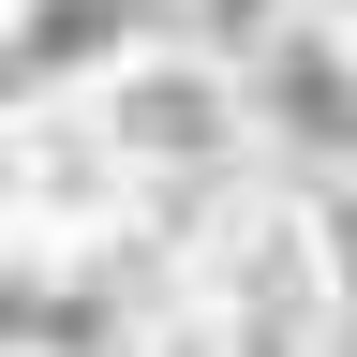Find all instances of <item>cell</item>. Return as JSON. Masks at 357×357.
Wrapping results in <instances>:
<instances>
[{"label": "cell", "mask_w": 357, "mask_h": 357, "mask_svg": "<svg viewBox=\"0 0 357 357\" xmlns=\"http://www.w3.org/2000/svg\"><path fill=\"white\" fill-rule=\"evenodd\" d=\"M89 105H105V134L134 149L149 194H194V178H253V164H268V134H253V75L223 60V45H194V30L134 45Z\"/></svg>", "instance_id": "6da1fadb"}, {"label": "cell", "mask_w": 357, "mask_h": 357, "mask_svg": "<svg viewBox=\"0 0 357 357\" xmlns=\"http://www.w3.org/2000/svg\"><path fill=\"white\" fill-rule=\"evenodd\" d=\"M134 208H149V178L134 149L105 134V105H0V223L15 238H134Z\"/></svg>", "instance_id": "7a4b0ae2"}, {"label": "cell", "mask_w": 357, "mask_h": 357, "mask_svg": "<svg viewBox=\"0 0 357 357\" xmlns=\"http://www.w3.org/2000/svg\"><path fill=\"white\" fill-rule=\"evenodd\" d=\"M238 75H253L268 164H357V15H342V0H298Z\"/></svg>", "instance_id": "3957f363"}, {"label": "cell", "mask_w": 357, "mask_h": 357, "mask_svg": "<svg viewBox=\"0 0 357 357\" xmlns=\"http://www.w3.org/2000/svg\"><path fill=\"white\" fill-rule=\"evenodd\" d=\"M164 30H178V0H15L0 15V105H89Z\"/></svg>", "instance_id": "277c9868"}, {"label": "cell", "mask_w": 357, "mask_h": 357, "mask_svg": "<svg viewBox=\"0 0 357 357\" xmlns=\"http://www.w3.org/2000/svg\"><path fill=\"white\" fill-rule=\"evenodd\" d=\"M298 223H312V283H328V328L357 342V164H298Z\"/></svg>", "instance_id": "5b68a950"}, {"label": "cell", "mask_w": 357, "mask_h": 357, "mask_svg": "<svg viewBox=\"0 0 357 357\" xmlns=\"http://www.w3.org/2000/svg\"><path fill=\"white\" fill-rule=\"evenodd\" d=\"M283 15H298V0H178V30H194V45H223V60H253Z\"/></svg>", "instance_id": "8992f818"}, {"label": "cell", "mask_w": 357, "mask_h": 357, "mask_svg": "<svg viewBox=\"0 0 357 357\" xmlns=\"http://www.w3.org/2000/svg\"><path fill=\"white\" fill-rule=\"evenodd\" d=\"M223 357H342V328H312V312H268V328H223Z\"/></svg>", "instance_id": "52a82bcc"}, {"label": "cell", "mask_w": 357, "mask_h": 357, "mask_svg": "<svg viewBox=\"0 0 357 357\" xmlns=\"http://www.w3.org/2000/svg\"><path fill=\"white\" fill-rule=\"evenodd\" d=\"M164 357H223V328H208V312H178V342H164Z\"/></svg>", "instance_id": "ba28073f"}, {"label": "cell", "mask_w": 357, "mask_h": 357, "mask_svg": "<svg viewBox=\"0 0 357 357\" xmlns=\"http://www.w3.org/2000/svg\"><path fill=\"white\" fill-rule=\"evenodd\" d=\"M0 15H15V0H0Z\"/></svg>", "instance_id": "9c48e42d"}, {"label": "cell", "mask_w": 357, "mask_h": 357, "mask_svg": "<svg viewBox=\"0 0 357 357\" xmlns=\"http://www.w3.org/2000/svg\"><path fill=\"white\" fill-rule=\"evenodd\" d=\"M342 15H357V0H342Z\"/></svg>", "instance_id": "30bf717a"}]
</instances>
